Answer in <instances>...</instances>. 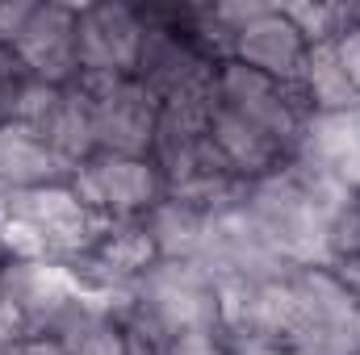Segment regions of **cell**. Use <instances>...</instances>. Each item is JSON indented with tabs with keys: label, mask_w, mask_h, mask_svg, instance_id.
Listing matches in <instances>:
<instances>
[{
	"label": "cell",
	"mask_w": 360,
	"mask_h": 355,
	"mask_svg": "<svg viewBox=\"0 0 360 355\" xmlns=\"http://www.w3.org/2000/svg\"><path fill=\"white\" fill-rule=\"evenodd\" d=\"M147 38L139 55V80L160 100L201 96L214 84L218 63L193 38V4H139Z\"/></svg>",
	"instance_id": "cell-4"
},
{
	"label": "cell",
	"mask_w": 360,
	"mask_h": 355,
	"mask_svg": "<svg viewBox=\"0 0 360 355\" xmlns=\"http://www.w3.org/2000/svg\"><path fill=\"white\" fill-rule=\"evenodd\" d=\"M352 126H356V159H360V113H356V121H352Z\"/></svg>",
	"instance_id": "cell-25"
},
{
	"label": "cell",
	"mask_w": 360,
	"mask_h": 355,
	"mask_svg": "<svg viewBox=\"0 0 360 355\" xmlns=\"http://www.w3.org/2000/svg\"><path fill=\"white\" fill-rule=\"evenodd\" d=\"M348 17H352V25H360V4H348Z\"/></svg>",
	"instance_id": "cell-24"
},
{
	"label": "cell",
	"mask_w": 360,
	"mask_h": 355,
	"mask_svg": "<svg viewBox=\"0 0 360 355\" xmlns=\"http://www.w3.org/2000/svg\"><path fill=\"white\" fill-rule=\"evenodd\" d=\"M306 55H310V42L289 21V13L281 4H264V0L231 38V59L264 72L272 80H285V84H293V76L302 72Z\"/></svg>",
	"instance_id": "cell-11"
},
{
	"label": "cell",
	"mask_w": 360,
	"mask_h": 355,
	"mask_svg": "<svg viewBox=\"0 0 360 355\" xmlns=\"http://www.w3.org/2000/svg\"><path fill=\"white\" fill-rule=\"evenodd\" d=\"M143 13L126 0L80 4L76 42H80V76H134L143 55Z\"/></svg>",
	"instance_id": "cell-9"
},
{
	"label": "cell",
	"mask_w": 360,
	"mask_h": 355,
	"mask_svg": "<svg viewBox=\"0 0 360 355\" xmlns=\"http://www.w3.org/2000/svg\"><path fill=\"white\" fill-rule=\"evenodd\" d=\"M30 8H34V0H4L0 4V42H13L17 38V29L25 25V17H30Z\"/></svg>",
	"instance_id": "cell-20"
},
{
	"label": "cell",
	"mask_w": 360,
	"mask_h": 355,
	"mask_svg": "<svg viewBox=\"0 0 360 355\" xmlns=\"http://www.w3.org/2000/svg\"><path fill=\"white\" fill-rule=\"evenodd\" d=\"M34 84L38 80L30 76V67L21 63V55L8 42H0V126H13L21 117V105L34 92Z\"/></svg>",
	"instance_id": "cell-16"
},
{
	"label": "cell",
	"mask_w": 360,
	"mask_h": 355,
	"mask_svg": "<svg viewBox=\"0 0 360 355\" xmlns=\"http://www.w3.org/2000/svg\"><path fill=\"white\" fill-rule=\"evenodd\" d=\"M285 13H289V21L302 29V38L310 42V46H319V42H331L352 17H348V4H281Z\"/></svg>",
	"instance_id": "cell-17"
},
{
	"label": "cell",
	"mask_w": 360,
	"mask_h": 355,
	"mask_svg": "<svg viewBox=\"0 0 360 355\" xmlns=\"http://www.w3.org/2000/svg\"><path fill=\"white\" fill-rule=\"evenodd\" d=\"M76 17L80 4H59V0H34L25 25L8 42L21 63L30 67L34 80L51 88H68L80 80V42H76Z\"/></svg>",
	"instance_id": "cell-10"
},
{
	"label": "cell",
	"mask_w": 360,
	"mask_h": 355,
	"mask_svg": "<svg viewBox=\"0 0 360 355\" xmlns=\"http://www.w3.org/2000/svg\"><path fill=\"white\" fill-rule=\"evenodd\" d=\"M210 96H214V105H222V109L239 113L243 121L269 130L272 138L285 142L289 151H297L306 126L314 121L293 84L272 80V76L248 67V63H239V59H222V63H218L214 84H210Z\"/></svg>",
	"instance_id": "cell-6"
},
{
	"label": "cell",
	"mask_w": 360,
	"mask_h": 355,
	"mask_svg": "<svg viewBox=\"0 0 360 355\" xmlns=\"http://www.w3.org/2000/svg\"><path fill=\"white\" fill-rule=\"evenodd\" d=\"M4 272H8V255L0 251V305H4Z\"/></svg>",
	"instance_id": "cell-23"
},
{
	"label": "cell",
	"mask_w": 360,
	"mask_h": 355,
	"mask_svg": "<svg viewBox=\"0 0 360 355\" xmlns=\"http://www.w3.org/2000/svg\"><path fill=\"white\" fill-rule=\"evenodd\" d=\"M172 355H239L226 330H210V335H188L172 343Z\"/></svg>",
	"instance_id": "cell-19"
},
{
	"label": "cell",
	"mask_w": 360,
	"mask_h": 355,
	"mask_svg": "<svg viewBox=\"0 0 360 355\" xmlns=\"http://www.w3.org/2000/svg\"><path fill=\"white\" fill-rule=\"evenodd\" d=\"M109 222L80 205L72 184L0 192V251L8 260L76 264Z\"/></svg>",
	"instance_id": "cell-2"
},
{
	"label": "cell",
	"mask_w": 360,
	"mask_h": 355,
	"mask_svg": "<svg viewBox=\"0 0 360 355\" xmlns=\"http://www.w3.org/2000/svg\"><path fill=\"white\" fill-rule=\"evenodd\" d=\"M331 51H335V63L344 67V76H348L352 92L360 96V25L348 21V25L331 38Z\"/></svg>",
	"instance_id": "cell-18"
},
{
	"label": "cell",
	"mask_w": 360,
	"mask_h": 355,
	"mask_svg": "<svg viewBox=\"0 0 360 355\" xmlns=\"http://www.w3.org/2000/svg\"><path fill=\"white\" fill-rule=\"evenodd\" d=\"M126 297L168 339L222 330V288L214 284V276L197 260H160V264H151L134 280V288Z\"/></svg>",
	"instance_id": "cell-3"
},
{
	"label": "cell",
	"mask_w": 360,
	"mask_h": 355,
	"mask_svg": "<svg viewBox=\"0 0 360 355\" xmlns=\"http://www.w3.org/2000/svg\"><path fill=\"white\" fill-rule=\"evenodd\" d=\"M72 184V168L30 126H0V192Z\"/></svg>",
	"instance_id": "cell-13"
},
{
	"label": "cell",
	"mask_w": 360,
	"mask_h": 355,
	"mask_svg": "<svg viewBox=\"0 0 360 355\" xmlns=\"http://www.w3.org/2000/svg\"><path fill=\"white\" fill-rule=\"evenodd\" d=\"M210 147H214V155L222 159V168L231 176L248 180V184L281 172L293 159V151L285 142H276L269 130L243 121L239 113L214 105V96H210Z\"/></svg>",
	"instance_id": "cell-12"
},
{
	"label": "cell",
	"mask_w": 360,
	"mask_h": 355,
	"mask_svg": "<svg viewBox=\"0 0 360 355\" xmlns=\"http://www.w3.org/2000/svg\"><path fill=\"white\" fill-rule=\"evenodd\" d=\"M76 88L89 96L96 155L151 159L155 126H160V96L139 76H80Z\"/></svg>",
	"instance_id": "cell-5"
},
{
	"label": "cell",
	"mask_w": 360,
	"mask_h": 355,
	"mask_svg": "<svg viewBox=\"0 0 360 355\" xmlns=\"http://www.w3.org/2000/svg\"><path fill=\"white\" fill-rule=\"evenodd\" d=\"M72 192L101 222H139L168 196V184L151 159L92 155L72 176Z\"/></svg>",
	"instance_id": "cell-7"
},
{
	"label": "cell",
	"mask_w": 360,
	"mask_h": 355,
	"mask_svg": "<svg viewBox=\"0 0 360 355\" xmlns=\"http://www.w3.org/2000/svg\"><path fill=\"white\" fill-rule=\"evenodd\" d=\"M143 226H147V234H151L160 260H197L210 217H205L197 205H188L184 196L168 192V196L143 217Z\"/></svg>",
	"instance_id": "cell-15"
},
{
	"label": "cell",
	"mask_w": 360,
	"mask_h": 355,
	"mask_svg": "<svg viewBox=\"0 0 360 355\" xmlns=\"http://www.w3.org/2000/svg\"><path fill=\"white\" fill-rule=\"evenodd\" d=\"M293 88L302 96V105L310 109V117H352V113H360V96L352 92L344 67L335 63L331 42L310 46L302 72L293 76Z\"/></svg>",
	"instance_id": "cell-14"
},
{
	"label": "cell",
	"mask_w": 360,
	"mask_h": 355,
	"mask_svg": "<svg viewBox=\"0 0 360 355\" xmlns=\"http://www.w3.org/2000/svg\"><path fill=\"white\" fill-rule=\"evenodd\" d=\"M335 276L348 284V293L356 297V305H360V260H348V264H335Z\"/></svg>",
	"instance_id": "cell-21"
},
{
	"label": "cell",
	"mask_w": 360,
	"mask_h": 355,
	"mask_svg": "<svg viewBox=\"0 0 360 355\" xmlns=\"http://www.w3.org/2000/svg\"><path fill=\"white\" fill-rule=\"evenodd\" d=\"M276 347L289 355H360V305L327 264L276 280Z\"/></svg>",
	"instance_id": "cell-1"
},
{
	"label": "cell",
	"mask_w": 360,
	"mask_h": 355,
	"mask_svg": "<svg viewBox=\"0 0 360 355\" xmlns=\"http://www.w3.org/2000/svg\"><path fill=\"white\" fill-rule=\"evenodd\" d=\"M197 264L214 276V284L222 293L226 288L264 284V280L285 276L289 267H297L289 260H281V251L260 234V226L248 217V209H231L222 217H210L201 251H197Z\"/></svg>",
	"instance_id": "cell-8"
},
{
	"label": "cell",
	"mask_w": 360,
	"mask_h": 355,
	"mask_svg": "<svg viewBox=\"0 0 360 355\" xmlns=\"http://www.w3.org/2000/svg\"><path fill=\"white\" fill-rule=\"evenodd\" d=\"M235 347H239V355H289L281 351V347H264V343H239V339H231Z\"/></svg>",
	"instance_id": "cell-22"
}]
</instances>
